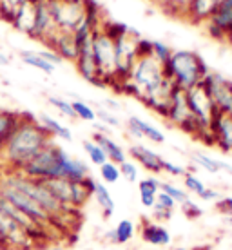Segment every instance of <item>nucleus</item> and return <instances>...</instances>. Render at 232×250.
Returning <instances> with one entry per match:
<instances>
[{"label":"nucleus","instance_id":"nucleus-34","mask_svg":"<svg viewBox=\"0 0 232 250\" xmlns=\"http://www.w3.org/2000/svg\"><path fill=\"white\" fill-rule=\"evenodd\" d=\"M183 178V188L187 190V194H194V196H200L203 190H205V183L201 182L198 174L192 172V170H185Z\"/></svg>","mask_w":232,"mask_h":250},{"label":"nucleus","instance_id":"nucleus-30","mask_svg":"<svg viewBox=\"0 0 232 250\" xmlns=\"http://www.w3.org/2000/svg\"><path fill=\"white\" fill-rule=\"evenodd\" d=\"M116 245H127L134 236H136V225L131 219H120L118 225L113 229Z\"/></svg>","mask_w":232,"mask_h":250},{"label":"nucleus","instance_id":"nucleus-26","mask_svg":"<svg viewBox=\"0 0 232 250\" xmlns=\"http://www.w3.org/2000/svg\"><path fill=\"white\" fill-rule=\"evenodd\" d=\"M93 198L96 201V205L100 207L104 218H111L116 210V203H114L113 194L109 192L107 185H104L102 182H94L93 187Z\"/></svg>","mask_w":232,"mask_h":250},{"label":"nucleus","instance_id":"nucleus-4","mask_svg":"<svg viewBox=\"0 0 232 250\" xmlns=\"http://www.w3.org/2000/svg\"><path fill=\"white\" fill-rule=\"evenodd\" d=\"M162 82H163L162 63L156 62L152 57H145L136 60L129 78L124 80L122 83H118L114 89H118V93L132 96V98L142 102L149 94L154 93L160 87Z\"/></svg>","mask_w":232,"mask_h":250},{"label":"nucleus","instance_id":"nucleus-15","mask_svg":"<svg viewBox=\"0 0 232 250\" xmlns=\"http://www.w3.org/2000/svg\"><path fill=\"white\" fill-rule=\"evenodd\" d=\"M205 31L214 40H227V35L232 29V0H223L211 20L205 22Z\"/></svg>","mask_w":232,"mask_h":250},{"label":"nucleus","instance_id":"nucleus-40","mask_svg":"<svg viewBox=\"0 0 232 250\" xmlns=\"http://www.w3.org/2000/svg\"><path fill=\"white\" fill-rule=\"evenodd\" d=\"M120 174H122V178L129 183L140 182V169L132 160H126V162L120 165Z\"/></svg>","mask_w":232,"mask_h":250},{"label":"nucleus","instance_id":"nucleus-22","mask_svg":"<svg viewBox=\"0 0 232 250\" xmlns=\"http://www.w3.org/2000/svg\"><path fill=\"white\" fill-rule=\"evenodd\" d=\"M93 142L94 144H98L104 149L107 156V162L114 163V165H122V163L127 160V152L124 150V147L118 144V142H114L113 138L105 134V132H94L93 134Z\"/></svg>","mask_w":232,"mask_h":250},{"label":"nucleus","instance_id":"nucleus-33","mask_svg":"<svg viewBox=\"0 0 232 250\" xmlns=\"http://www.w3.org/2000/svg\"><path fill=\"white\" fill-rule=\"evenodd\" d=\"M192 163H194L196 167L203 169L205 172H209V174H218L220 172V163H218V160L211 158L205 152H194L192 154Z\"/></svg>","mask_w":232,"mask_h":250},{"label":"nucleus","instance_id":"nucleus-48","mask_svg":"<svg viewBox=\"0 0 232 250\" xmlns=\"http://www.w3.org/2000/svg\"><path fill=\"white\" fill-rule=\"evenodd\" d=\"M38 55H40V57L44 58L45 62H49L51 65H55V67H57V65H60V63L63 62L62 58L58 57L57 53H55V51H51V49H44V51H38Z\"/></svg>","mask_w":232,"mask_h":250},{"label":"nucleus","instance_id":"nucleus-46","mask_svg":"<svg viewBox=\"0 0 232 250\" xmlns=\"http://www.w3.org/2000/svg\"><path fill=\"white\" fill-rule=\"evenodd\" d=\"M216 210L223 216H232V196H221L220 200L216 201Z\"/></svg>","mask_w":232,"mask_h":250},{"label":"nucleus","instance_id":"nucleus-59","mask_svg":"<svg viewBox=\"0 0 232 250\" xmlns=\"http://www.w3.org/2000/svg\"><path fill=\"white\" fill-rule=\"evenodd\" d=\"M0 250H6V247H4V241H2V236H0Z\"/></svg>","mask_w":232,"mask_h":250},{"label":"nucleus","instance_id":"nucleus-47","mask_svg":"<svg viewBox=\"0 0 232 250\" xmlns=\"http://www.w3.org/2000/svg\"><path fill=\"white\" fill-rule=\"evenodd\" d=\"M162 172H167L169 176H183V174H185V169H183L182 165H176V163H172V162L163 160Z\"/></svg>","mask_w":232,"mask_h":250},{"label":"nucleus","instance_id":"nucleus-8","mask_svg":"<svg viewBox=\"0 0 232 250\" xmlns=\"http://www.w3.org/2000/svg\"><path fill=\"white\" fill-rule=\"evenodd\" d=\"M140 38V33L134 29H129L127 35L120 37L114 40V55H116V83L113 87H116L118 83L129 78L134 63L138 60L136 57V42Z\"/></svg>","mask_w":232,"mask_h":250},{"label":"nucleus","instance_id":"nucleus-50","mask_svg":"<svg viewBox=\"0 0 232 250\" xmlns=\"http://www.w3.org/2000/svg\"><path fill=\"white\" fill-rule=\"evenodd\" d=\"M152 218L156 219L158 223H165V221H169L172 218V212H167V210H154L152 208Z\"/></svg>","mask_w":232,"mask_h":250},{"label":"nucleus","instance_id":"nucleus-54","mask_svg":"<svg viewBox=\"0 0 232 250\" xmlns=\"http://www.w3.org/2000/svg\"><path fill=\"white\" fill-rule=\"evenodd\" d=\"M6 2H9V4L15 7H19V6H22L24 2H27V0H6Z\"/></svg>","mask_w":232,"mask_h":250},{"label":"nucleus","instance_id":"nucleus-58","mask_svg":"<svg viewBox=\"0 0 232 250\" xmlns=\"http://www.w3.org/2000/svg\"><path fill=\"white\" fill-rule=\"evenodd\" d=\"M225 223L229 227H232V216H227V218H225Z\"/></svg>","mask_w":232,"mask_h":250},{"label":"nucleus","instance_id":"nucleus-27","mask_svg":"<svg viewBox=\"0 0 232 250\" xmlns=\"http://www.w3.org/2000/svg\"><path fill=\"white\" fill-rule=\"evenodd\" d=\"M22 113H13V111H6V109H0V150L4 149L7 138L11 136V132L17 129Z\"/></svg>","mask_w":232,"mask_h":250},{"label":"nucleus","instance_id":"nucleus-5","mask_svg":"<svg viewBox=\"0 0 232 250\" xmlns=\"http://www.w3.org/2000/svg\"><path fill=\"white\" fill-rule=\"evenodd\" d=\"M69 158L71 154L63 147L51 142L33 158L31 162L25 163L24 167L20 169V172L27 176V178H31V180H38V182L62 178L63 169L69 162Z\"/></svg>","mask_w":232,"mask_h":250},{"label":"nucleus","instance_id":"nucleus-37","mask_svg":"<svg viewBox=\"0 0 232 250\" xmlns=\"http://www.w3.org/2000/svg\"><path fill=\"white\" fill-rule=\"evenodd\" d=\"M71 104H73V111H75L76 118L84 120V122H94L96 120V111L89 104L82 100H75L71 102Z\"/></svg>","mask_w":232,"mask_h":250},{"label":"nucleus","instance_id":"nucleus-12","mask_svg":"<svg viewBox=\"0 0 232 250\" xmlns=\"http://www.w3.org/2000/svg\"><path fill=\"white\" fill-rule=\"evenodd\" d=\"M57 33L58 29L51 15L49 0H35V25H33L31 38L47 45Z\"/></svg>","mask_w":232,"mask_h":250},{"label":"nucleus","instance_id":"nucleus-42","mask_svg":"<svg viewBox=\"0 0 232 250\" xmlns=\"http://www.w3.org/2000/svg\"><path fill=\"white\" fill-rule=\"evenodd\" d=\"M176 205H178V203H176L170 196H167L165 192L160 190L156 196V203H154L152 208H154V210H167V212H172V210L176 208Z\"/></svg>","mask_w":232,"mask_h":250},{"label":"nucleus","instance_id":"nucleus-21","mask_svg":"<svg viewBox=\"0 0 232 250\" xmlns=\"http://www.w3.org/2000/svg\"><path fill=\"white\" fill-rule=\"evenodd\" d=\"M127 131L131 132L134 138H147L152 144H163L165 142V134L160 129H156L154 125L147 124L145 120L138 118V116H129L127 120Z\"/></svg>","mask_w":232,"mask_h":250},{"label":"nucleus","instance_id":"nucleus-49","mask_svg":"<svg viewBox=\"0 0 232 250\" xmlns=\"http://www.w3.org/2000/svg\"><path fill=\"white\" fill-rule=\"evenodd\" d=\"M201 201H218L221 198V194L216 190V188H211V187H205V190L198 196Z\"/></svg>","mask_w":232,"mask_h":250},{"label":"nucleus","instance_id":"nucleus-25","mask_svg":"<svg viewBox=\"0 0 232 250\" xmlns=\"http://www.w3.org/2000/svg\"><path fill=\"white\" fill-rule=\"evenodd\" d=\"M160 180L156 176H147L144 180L138 182V190H140V203L145 208H152L156 203V196L160 192Z\"/></svg>","mask_w":232,"mask_h":250},{"label":"nucleus","instance_id":"nucleus-29","mask_svg":"<svg viewBox=\"0 0 232 250\" xmlns=\"http://www.w3.org/2000/svg\"><path fill=\"white\" fill-rule=\"evenodd\" d=\"M89 176V167L85 163L78 160V158H69V162L65 165V169H63V174L62 178L65 180H69V182H82V180H85Z\"/></svg>","mask_w":232,"mask_h":250},{"label":"nucleus","instance_id":"nucleus-56","mask_svg":"<svg viewBox=\"0 0 232 250\" xmlns=\"http://www.w3.org/2000/svg\"><path fill=\"white\" fill-rule=\"evenodd\" d=\"M105 105H107V107H111V109H118V104H116V102H113V100H107V102H105Z\"/></svg>","mask_w":232,"mask_h":250},{"label":"nucleus","instance_id":"nucleus-11","mask_svg":"<svg viewBox=\"0 0 232 250\" xmlns=\"http://www.w3.org/2000/svg\"><path fill=\"white\" fill-rule=\"evenodd\" d=\"M201 83L211 94L218 113L232 118V82L227 80L220 73H211L205 80H201Z\"/></svg>","mask_w":232,"mask_h":250},{"label":"nucleus","instance_id":"nucleus-44","mask_svg":"<svg viewBox=\"0 0 232 250\" xmlns=\"http://www.w3.org/2000/svg\"><path fill=\"white\" fill-rule=\"evenodd\" d=\"M136 57L145 58V57H152V40H147V38H138L136 42Z\"/></svg>","mask_w":232,"mask_h":250},{"label":"nucleus","instance_id":"nucleus-6","mask_svg":"<svg viewBox=\"0 0 232 250\" xmlns=\"http://www.w3.org/2000/svg\"><path fill=\"white\" fill-rule=\"evenodd\" d=\"M93 58L98 69V76L104 87H113L116 83V55L114 40L104 29L96 27L93 31Z\"/></svg>","mask_w":232,"mask_h":250},{"label":"nucleus","instance_id":"nucleus-3","mask_svg":"<svg viewBox=\"0 0 232 250\" xmlns=\"http://www.w3.org/2000/svg\"><path fill=\"white\" fill-rule=\"evenodd\" d=\"M0 180L13 185L15 188H19V190H22L24 194H27L33 201H37L38 205L49 214V218L53 219V225H57L58 219L67 218L71 212H75V210L65 208V207L49 192V188L45 187L44 182L31 180V178H27V176L22 174L20 170L7 169L4 174H0Z\"/></svg>","mask_w":232,"mask_h":250},{"label":"nucleus","instance_id":"nucleus-20","mask_svg":"<svg viewBox=\"0 0 232 250\" xmlns=\"http://www.w3.org/2000/svg\"><path fill=\"white\" fill-rule=\"evenodd\" d=\"M140 236L145 243L154 245V247H167L170 245L172 238H170V232L165 229L163 225L156 223V221H149L144 219L142 227H140Z\"/></svg>","mask_w":232,"mask_h":250},{"label":"nucleus","instance_id":"nucleus-36","mask_svg":"<svg viewBox=\"0 0 232 250\" xmlns=\"http://www.w3.org/2000/svg\"><path fill=\"white\" fill-rule=\"evenodd\" d=\"M172 57V49H170V45H167L165 42H160V40H152V58L163 63H167Z\"/></svg>","mask_w":232,"mask_h":250},{"label":"nucleus","instance_id":"nucleus-13","mask_svg":"<svg viewBox=\"0 0 232 250\" xmlns=\"http://www.w3.org/2000/svg\"><path fill=\"white\" fill-rule=\"evenodd\" d=\"M76 47H78V57H76L75 67H76V71H78V75L85 82H89V83L98 85V87H104L100 82V76H98V69H96L94 58H93V37L87 38V40L78 42Z\"/></svg>","mask_w":232,"mask_h":250},{"label":"nucleus","instance_id":"nucleus-2","mask_svg":"<svg viewBox=\"0 0 232 250\" xmlns=\"http://www.w3.org/2000/svg\"><path fill=\"white\" fill-rule=\"evenodd\" d=\"M163 78H169L183 91L198 85L211 75L207 62L196 53L189 49L172 51V57L167 63L162 65Z\"/></svg>","mask_w":232,"mask_h":250},{"label":"nucleus","instance_id":"nucleus-14","mask_svg":"<svg viewBox=\"0 0 232 250\" xmlns=\"http://www.w3.org/2000/svg\"><path fill=\"white\" fill-rule=\"evenodd\" d=\"M0 214L9 219H13V221H15L19 227H22L35 241H38V239H45L42 234L47 232V227H42L40 223H37L35 219H31L29 216H25L22 210H19L17 207H13L11 203H9L6 198H2V196H0Z\"/></svg>","mask_w":232,"mask_h":250},{"label":"nucleus","instance_id":"nucleus-24","mask_svg":"<svg viewBox=\"0 0 232 250\" xmlns=\"http://www.w3.org/2000/svg\"><path fill=\"white\" fill-rule=\"evenodd\" d=\"M44 183H45V187L49 188V192L53 194L65 208L75 210V208L71 207V201H73V183L75 182H69V180H65V178H53V180H47V182H44Z\"/></svg>","mask_w":232,"mask_h":250},{"label":"nucleus","instance_id":"nucleus-16","mask_svg":"<svg viewBox=\"0 0 232 250\" xmlns=\"http://www.w3.org/2000/svg\"><path fill=\"white\" fill-rule=\"evenodd\" d=\"M209 131L214 138V145L221 152H232V118L227 114L216 113L211 120Z\"/></svg>","mask_w":232,"mask_h":250},{"label":"nucleus","instance_id":"nucleus-19","mask_svg":"<svg viewBox=\"0 0 232 250\" xmlns=\"http://www.w3.org/2000/svg\"><path fill=\"white\" fill-rule=\"evenodd\" d=\"M47 49L55 51L58 57L62 58L63 62H76V57H78V47H76L75 37L73 33H62L58 31L55 37L49 40L47 44Z\"/></svg>","mask_w":232,"mask_h":250},{"label":"nucleus","instance_id":"nucleus-43","mask_svg":"<svg viewBox=\"0 0 232 250\" xmlns=\"http://www.w3.org/2000/svg\"><path fill=\"white\" fill-rule=\"evenodd\" d=\"M182 205V214L185 216L187 219H196L201 216V207L198 205V203H194V201L190 200V198H187V200L183 201V203H180Z\"/></svg>","mask_w":232,"mask_h":250},{"label":"nucleus","instance_id":"nucleus-18","mask_svg":"<svg viewBox=\"0 0 232 250\" xmlns=\"http://www.w3.org/2000/svg\"><path fill=\"white\" fill-rule=\"evenodd\" d=\"M129 154H131L132 162H138L140 167H144L147 172L162 174L163 158L152 149H149V147H145L142 144H134L129 147Z\"/></svg>","mask_w":232,"mask_h":250},{"label":"nucleus","instance_id":"nucleus-31","mask_svg":"<svg viewBox=\"0 0 232 250\" xmlns=\"http://www.w3.org/2000/svg\"><path fill=\"white\" fill-rule=\"evenodd\" d=\"M20 58H22L24 63L31 65V67H37L38 71H42L45 75H53V71H55V65H51L49 62H45L44 58L38 55V51H22V53H20Z\"/></svg>","mask_w":232,"mask_h":250},{"label":"nucleus","instance_id":"nucleus-53","mask_svg":"<svg viewBox=\"0 0 232 250\" xmlns=\"http://www.w3.org/2000/svg\"><path fill=\"white\" fill-rule=\"evenodd\" d=\"M105 239L109 241V243H113V245H116V239H114V230H109L105 234Z\"/></svg>","mask_w":232,"mask_h":250},{"label":"nucleus","instance_id":"nucleus-7","mask_svg":"<svg viewBox=\"0 0 232 250\" xmlns=\"http://www.w3.org/2000/svg\"><path fill=\"white\" fill-rule=\"evenodd\" d=\"M49 7L55 25L62 33H75L85 19L84 0H49Z\"/></svg>","mask_w":232,"mask_h":250},{"label":"nucleus","instance_id":"nucleus-1","mask_svg":"<svg viewBox=\"0 0 232 250\" xmlns=\"http://www.w3.org/2000/svg\"><path fill=\"white\" fill-rule=\"evenodd\" d=\"M51 142L53 136L38 122V118L29 113H22L17 129L7 138L4 149L0 150V160L6 163L7 169L20 170Z\"/></svg>","mask_w":232,"mask_h":250},{"label":"nucleus","instance_id":"nucleus-55","mask_svg":"<svg viewBox=\"0 0 232 250\" xmlns=\"http://www.w3.org/2000/svg\"><path fill=\"white\" fill-rule=\"evenodd\" d=\"M7 63H9V58L0 53V65H7Z\"/></svg>","mask_w":232,"mask_h":250},{"label":"nucleus","instance_id":"nucleus-39","mask_svg":"<svg viewBox=\"0 0 232 250\" xmlns=\"http://www.w3.org/2000/svg\"><path fill=\"white\" fill-rule=\"evenodd\" d=\"M189 2L190 0H158V4L165 9L167 13L170 15H178V17H182L185 15V9H187Z\"/></svg>","mask_w":232,"mask_h":250},{"label":"nucleus","instance_id":"nucleus-41","mask_svg":"<svg viewBox=\"0 0 232 250\" xmlns=\"http://www.w3.org/2000/svg\"><path fill=\"white\" fill-rule=\"evenodd\" d=\"M49 105H53L57 111L63 114V116H67L71 120H76V114L73 111V104L69 100H65V98H58V96H49Z\"/></svg>","mask_w":232,"mask_h":250},{"label":"nucleus","instance_id":"nucleus-23","mask_svg":"<svg viewBox=\"0 0 232 250\" xmlns=\"http://www.w3.org/2000/svg\"><path fill=\"white\" fill-rule=\"evenodd\" d=\"M11 25L17 31L25 33L27 37H31L33 25H35V0H27L22 6L17 7Z\"/></svg>","mask_w":232,"mask_h":250},{"label":"nucleus","instance_id":"nucleus-57","mask_svg":"<svg viewBox=\"0 0 232 250\" xmlns=\"http://www.w3.org/2000/svg\"><path fill=\"white\" fill-rule=\"evenodd\" d=\"M225 42H229V44L232 45V29L229 31V35H227V40H225Z\"/></svg>","mask_w":232,"mask_h":250},{"label":"nucleus","instance_id":"nucleus-45","mask_svg":"<svg viewBox=\"0 0 232 250\" xmlns=\"http://www.w3.org/2000/svg\"><path fill=\"white\" fill-rule=\"evenodd\" d=\"M96 118L100 120V122L105 125L107 129H109V127H118V125H120V120L116 118L113 113H109V111H104V109H102V111H96Z\"/></svg>","mask_w":232,"mask_h":250},{"label":"nucleus","instance_id":"nucleus-60","mask_svg":"<svg viewBox=\"0 0 232 250\" xmlns=\"http://www.w3.org/2000/svg\"><path fill=\"white\" fill-rule=\"evenodd\" d=\"M174 250H194V249H174Z\"/></svg>","mask_w":232,"mask_h":250},{"label":"nucleus","instance_id":"nucleus-9","mask_svg":"<svg viewBox=\"0 0 232 250\" xmlns=\"http://www.w3.org/2000/svg\"><path fill=\"white\" fill-rule=\"evenodd\" d=\"M187 96V105L189 111L192 114V118L196 120V124L203 132H209V125L211 120L214 118V114L218 113V109L214 105L211 94L207 93V89L203 87V83H198L194 87H190L185 91Z\"/></svg>","mask_w":232,"mask_h":250},{"label":"nucleus","instance_id":"nucleus-35","mask_svg":"<svg viewBox=\"0 0 232 250\" xmlns=\"http://www.w3.org/2000/svg\"><path fill=\"white\" fill-rule=\"evenodd\" d=\"M98 169H100V180L104 185H114L122 178V174H120V165H114L111 162H105Z\"/></svg>","mask_w":232,"mask_h":250},{"label":"nucleus","instance_id":"nucleus-17","mask_svg":"<svg viewBox=\"0 0 232 250\" xmlns=\"http://www.w3.org/2000/svg\"><path fill=\"white\" fill-rule=\"evenodd\" d=\"M223 0H190L183 19L196 25H203L211 20L214 13L218 11V7Z\"/></svg>","mask_w":232,"mask_h":250},{"label":"nucleus","instance_id":"nucleus-38","mask_svg":"<svg viewBox=\"0 0 232 250\" xmlns=\"http://www.w3.org/2000/svg\"><path fill=\"white\" fill-rule=\"evenodd\" d=\"M160 190L162 192H165L167 196H170L172 200L180 205V203H183V201L189 198V194L185 188H180V187H176L174 183H170V182H162L160 183Z\"/></svg>","mask_w":232,"mask_h":250},{"label":"nucleus","instance_id":"nucleus-10","mask_svg":"<svg viewBox=\"0 0 232 250\" xmlns=\"http://www.w3.org/2000/svg\"><path fill=\"white\" fill-rule=\"evenodd\" d=\"M0 196L6 198L13 207H17L19 210H22L25 216H29L31 219H35V221L40 223L42 227H47V229L53 227V219L49 218V214L45 212L37 201H33L27 194H24L22 190H19V188H15L13 185H9V183L2 182V180H0Z\"/></svg>","mask_w":232,"mask_h":250},{"label":"nucleus","instance_id":"nucleus-52","mask_svg":"<svg viewBox=\"0 0 232 250\" xmlns=\"http://www.w3.org/2000/svg\"><path fill=\"white\" fill-rule=\"evenodd\" d=\"M40 250H65V249H63V247H60V245L47 243V245H44V247H40Z\"/></svg>","mask_w":232,"mask_h":250},{"label":"nucleus","instance_id":"nucleus-32","mask_svg":"<svg viewBox=\"0 0 232 250\" xmlns=\"http://www.w3.org/2000/svg\"><path fill=\"white\" fill-rule=\"evenodd\" d=\"M82 145H84V150H85V154H87L89 162L93 163V165L102 167V165L107 162V156H105V152H104V149H102L98 144H94L93 140H85Z\"/></svg>","mask_w":232,"mask_h":250},{"label":"nucleus","instance_id":"nucleus-51","mask_svg":"<svg viewBox=\"0 0 232 250\" xmlns=\"http://www.w3.org/2000/svg\"><path fill=\"white\" fill-rule=\"evenodd\" d=\"M218 163H220V170H225L227 174H231V176H232V165H231V163L220 162V160H218Z\"/></svg>","mask_w":232,"mask_h":250},{"label":"nucleus","instance_id":"nucleus-28","mask_svg":"<svg viewBox=\"0 0 232 250\" xmlns=\"http://www.w3.org/2000/svg\"><path fill=\"white\" fill-rule=\"evenodd\" d=\"M38 122L44 125L45 129H47V132H49L53 138L57 136V138H60V140H65V142H71V140H73V134H71L69 129L63 127L57 118H53L49 114H40V116H38Z\"/></svg>","mask_w":232,"mask_h":250}]
</instances>
